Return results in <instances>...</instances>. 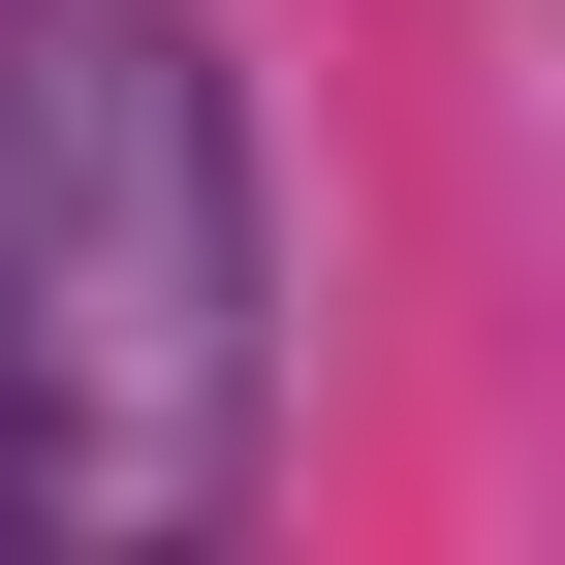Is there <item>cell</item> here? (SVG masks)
Masks as SVG:
<instances>
[{"label": "cell", "instance_id": "cell-1", "mask_svg": "<svg viewBox=\"0 0 565 565\" xmlns=\"http://www.w3.org/2000/svg\"><path fill=\"white\" fill-rule=\"evenodd\" d=\"M252 377H282V221H252L221 32L0 0V503H63V534L252 503Z\"/></svg>", "mask_w": 565, "mask_h": 565}]
</instances>
